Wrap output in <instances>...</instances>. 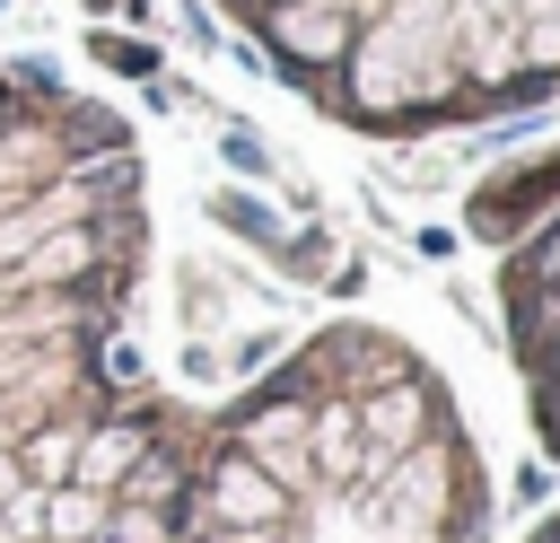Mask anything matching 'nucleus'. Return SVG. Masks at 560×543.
Masks as SVG:
<instances>
[{"instance_id":"nucleus-3","label":"nucleus","mask_w":560,"mask_h":543,"mask_svg":"<svg viewBox=\"0 0 560 543\" xmlns=\"http://www.w3.org/2000/svg\"><path fill=\"white\" fill-rule=\"evenodd\" d=\"M324 123L438 140L560 105V0H219Z\"/></svg>"},{"instance_id":"nucleus-2","label":"nucleus","mask_w":560,"mask_h":543,"mask_svg":"<svg viewBox=\"0 0 560 543\" xmlns=\"http://www.w3.org/2000/svg\"><path fill=\"white\" fill-rule=\"evenodd\" d=\"M499 482L446 368L332 315L184 429L140 543H490Z\"/></svg>"},{"instance_id":"nucleus-1","label":"nucleus","mask_w":560,"mask_h":543,"mask_svg":"<svg viewBox=\"0 0 560 543\" xmlns=\"http://www.w3.org/2000/svg\"><path fill=\"white\" fill-rule=\"evenodd\" d=\"M149 280L140 131L44 61H0V543H140L201 403L131 350Z\"/></svg>"},{"instance_id":"nucleus-4","label":"nucleus","mask_w":560,"mask_h":543,"mask_svg":"<svg viewBox=\"0 0 560 543\" xmlns=\"http://www.w3.org/2000/svg\"><path fill=\"white\" fill-rule=\"evenodd\" d=\"M464 228L490 245V298L525 429L560 464V140L499 166L464 201Z\"/></svg>"},{"instance_id":"nucleus-5","label":"nucleus","mask_w":560,"mask_h":543,"mask_svg":"<svg viewBox=\"0 0 560 543\" xmlns=\"http://www.w3.org/2000/svg\"><path fill=\"white\" fill-rule=\"evenodd\" d=\"M525 543H560V508H551V517H542V525H534Z\"/></svg>"}]
</instances>
